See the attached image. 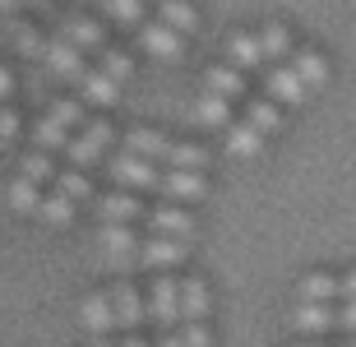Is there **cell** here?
Instances as JSON below:
<instances>
[{
	"instance_id": "cell-1",
	"label": "cell",
	"mask_w": 356,
	"mask_h": 347,
	"mask_svg": "<svg viewBox=\"0 0 356 347\" xmlns=\"http://www.w3.org/2000/svg\"><path fill=\"white\" fill-rule=\"evenodd\" d=\"M125 148L139 153V158H158V162H167V167H190V172H204V162H209L204 148L172 144V139L158 134V130H130L125 134Z\"/></svg>"
},
{
	"instance_id": "cell-2",
	"label": "cell",
	"mask_w": 356,
	"mask_h": 347,
	"mask_svg": "<svg viewBox=\"0 0 356 347\" xmlns=\"http://www.w3.org/2000/svg\"><path fill=\"white\" fill-rule=\"evenodd\" d=\"M79 120H83V107H79V102H56V107L38 120L33 139H38V148H47V153L70 148V125H79Z\"/></svg>"
},
{
	"instance_id": "cell-3",
	"label": "cell",
	"mask_w": 356,
	"mask_h": 347,
	"mask_svg": "<svg viewBox=\"0 0 356 347\" xmlns=\"http://www.w3.org/2000/svg\"><path fill=\"white\" fill-rule=\"evenodd\" d=\"M111 167V176H116L120 186H134V190H158V176H162V167H153L148 158H139V153H116V158L106 162Z\"/></svg>"
},
{
	"instance_id": "cell-4",
	"label": "cell",
	"mask_w": 356,
	"mask_h": 347,
	"mask_svg": "<svg viewBox=\"0 0 356 347\" xmlns=\"http://www.w3.org/2000/svg\"><path fill=\"white\" fill-rule=\"evenodd\" d=\"M106 144H111V125H106V120H88L79 139H70L65 158L74 162V167H92V162L106 153Z\"/></svg>"
},
{
	"instance_id": "cell-5",
	"label": "cell",
	"mask_w": 356,
	"mask_h": 347,
	"mask_svg": "<svg viewBox=\"0 0 356 347\" xmlns=\"http://www.w3.org/2000/svg\"><path fill=\"white\" fill-rule=\"evenodd\" d=\"M148 320H158L162 329H172L181 320V282L176 278H158L148 287Z\"/></svg>"
},
{
	"instance_id": "cell-6",
	"label": "cell",
	"mask_w": 356,
	"mask_h": 347,
	"mask_svg": "<svg viewBox=\"0 0 356 347\" xmlns=\"http://www.w3.org/2000/svg\"><path fill=\"white\" fill-rule=\"evenodd\" d=\"M185 255H190V241L181 236H148L139 245V264L144 268H172V264H185Z\"/></svg>"
},
{
	"instance_id": "cell-7",
	"label": "cell",
	"mask_w": 356,
	"mask_h": 347,
	"mask_svg": "<svg viewBox=\"0 0 356 347\" xmlns=\"http://www.w3.org/2000/svg\"><path fill=\"white\" fill-rule=\"evenodd\" d=\"M47 60H51V70L60 74V79H83V70H88V60H83V51L74 47L70 38H47Z\"/></svg>"
},
{
	"instance_id": "cell-8",
	"label": "cell",
	"mask_w": 356,
	"mask_h": 347,
	"mask_svg": "<svg viewBox=\"0 0 356 347\" xmlns=\"http://www.w3.org/2000/svg\"><path fill=\"white\" fill-rule=\"evenodd\" d=\"M144 227L153 232V236H181V241H190L195 236V218L185 213V209H148L144 213Z\"/></svg>"
},
{
	"instance_id": "cell-9",
	"label": "cell",
	"mask_w": 356,
	"mask_h": 347,
	"mask_svg": "<svg viewBox=\"0 0 356 347\" xmlns=\"http://www.w3.org/2000/svg\"><path fill=\"white\" fill-rule=\"evenodd\" d=\"M102 250H106V259H111L116 268L139 264V241H134V232L125 227V223H106L102 227Z\"/></svg>"
},
{
	"instance_id": "cell-10",
	"label": "cell",
	"mask_w": 356,
	"mask_h": 347,
	"mask_svg": "<svg viewBox=\"0 0 356 347\" xmlns=\"http://www.w3.org/2000/svg\"><path fill=\"white\" fill-rule=\"evenodd\" d=\"M204 176L190 172V167H172V172L158 176V195H167V200H204Z\"/></svg>"
},
{
	"instance_id": "cell-11",
	"label": "cell",
	"mask_w": 356,
	"mask_h": 347,
	"mask_svg": "<svg viewBox=\"0 0 356 347\" xmlns=\"http://www.w3.org/2000/svg\"><path fill=\"white\" fill-rule=\"evenodd\" d=\"M305 93H310V83H305L291 65H273L268 70V97H273V102L291 107V102H305Z\"/></svg>"
},
{
	"instance_id": "cell-12",
	"label": "cell",
	"mask_w": 356,
	"mask_h": 347,
	"mask_svg": "<svg viewBox=\"0 0 356 347\" xmlns=\"http://www.w3.org/2000/svg\"><path fill=\"white\" fill-rule=\"evenodd\" d=\"M60 38H70V42H74V47H79L83 56H102V51H106L102 28L92 24V19H83V14H70L65 24H60Z\"/></svg>"
},
{
	"instance_id": "cell-13",
	"label": "cell",
	"mask_w": 356,
	"mask_h": 347,
	"mask_svg": "<svg viewBox=\"0 0 356 347\" xmlns=\"http://www.w3.org/2000/svg\"><path fill=\"white\" fill-rule=\"evenodd\" d=\"M134 33H139V42H144V51L162 56V60H176V56H181V33L167 28L162 19H158V24H139Z\"/></svg>"
},
{
	"instance_id": "cell-14",
	"label": "cell",
	"mask_w": 356,
	"mask_h": 347,
	"mask_svg": "<svg viewBox=\"0 0 356 347\" xmlns=\"http://www.w3.org/2000/svg\"><path fill=\"white\" fill-rule=\"evenodd\" d=\"M227 60L236 70H259L268 65L264 60V47H259V33H232L227 38Z\"/></svg>"
},
{
	"instance_id": "cell-15",
	"label": "cell",
	"mask_w": 356,
	"mask_h": 347,
	"mask_svg": "<svg viewBox=\"0 0 356 347\" xmlns=\"http://www.w3.org/2000/svg\"><path fill=\"white\" fill-rule=\"evenodd\" d=\"M291 324L301 334H324V329H338V310H329L324 301H301L291 310Z\"/></svg>"
},
{
	"instance_id": "cell-16",
	"label": "cell",
	"mask_w": 356,
	"mask_h": 347,
	"mask_svg": "<svg viewBox=\"0 0 356 347\" xmlns=\"http://www.w3.org/2000/svg\"><path fill=\"white\" fill-rule=\"evenodd\" d=\"M97 213L106 218V223H144V204L134 200V195H125V190H116V195H102V204H97Z\"/></svg>"
},
{
	"instance_id": "cell-17",
	"label": "cell",
	"mask_w": 356,
	"mask_h": 347,
	"mask_svg": "<svg viewBox=\"0 0 356 347\" xmlns=\"http://www.w3.org/2000/svg\"><path fill=\"white\" fill-rule=\"evenodd\" d=\"M204 83H209V93H222V97H232V102L245 97V70H236L232 60H227V65H213L209 74H204Z\"/></svg>"
},
{
	"instance_id": "cell-18",
	"label": "cell",
	"mask_w": 356,
	"mask_h": 347,
	"mask_svg": "<svg viewBox=\"0 0 356 347\" xmlns=\"http://www.w3.org/2000/svg\"><path fill=\"white\" fill-rule=\"evenodd\" d=\"M79 320L88 324L92 334H106V329H116V306H111V292H97V296H88L79 306Z\"/></svg>"
},
{
	"instance_id": "cell-19",
	"label": "cell",
	"mask_w": 356,
	"mask_h": 347,
	"mask_svg": "<svg viewBox=\"0 0 356 347\" xmlns=\"http://www.w3.org/2000/svg\"><path fill=\"white\" fill-rule=\"evenodd\" d=\"M111 306H116V320L125 324V329H134V324L148 315V306L139 301V292H134L130 282H116V287H111Z\"/></svg>"
},
{
	"instance_id": "cell-20",
	"label": "cell",
	"mask_w": 356,
	"mask_h": 347,
	"mask_svg": "<svg viewBox=\"0 0 356 347\" xmlns=\"http://www.w3.org/2000/svg\"><path fill=\"white\" fill-rule=\"evenodd\" d=\"M264 139L268 134L259 130V125H250V120H236V125L227 130V148H232L236 158H254V153L264 148Z\"/></svg>"
},
{
	"instance_id": "cell-21",
	"label": "cell",
	"mask_w": 356,
	"mask_h": 347,
	"mask_svg": "<svg viewBox=\"0 0 356 347\" xmlns=\"http://www.w3.org/2000/svg\"><path fill=\"white\" fill-rule=\"evenodd\" d=\"M79 88H83V97H88V102H97V107H111V102H116V79H111V74H106V70H83V79H79Z\"/></svg>"
},
{
	"instance_id": "cell-22",
	"label": "cell",
	"mask_w": 356,
	"mask_h": 347,
	"mask_svg": "<svg viewBox=\"0 0 356 347\" xmlns=\"http://www.w3.org/2000/svg\"><path fill=\"white\" fill-rule=\"evenodd\" d=\"M181 320H209V287H204V278L181 282Z\"/></svg>"
},
{
	"instance_id": "cell-23",
	"label": "cell",
	"mask_w": 356,
	"mask_h": 347,
	"mask_svg": "<svg viewBox=\"0 0 356 347\" xmlns=\"http://www.w3.org/2000/svg\"><path fill=\"white\" fill-rule=\"evenodd\" d=\"M195 120H199V125H209V130L227 125V120H232V97H222V93H204V97L195 102Z\"/></svg>"
},
{
	"instance_id": "cell-24",
	"label": "cell",
	"mask_w": 356,
	"mask_h": 347,
	"mask_svg": "<svg viewBox=\"0 0 356 347\" xmlns=\"http://www.w3.org/2000/svg\"><path fill=\"white\" fill-rule=\"evenodd\" d=\"M259 47H264V60L268 65H277V60H287V56H296L291 51V33L282 24H268V28H259Z\"/></svg>"
},
{
	"instance_id": "cell-25",
	"label": "cell",
	"mask_w": 356,
	"mask_h": 347,
	"mask_svg": "<svg viewBox=\"0 0 356 347\" xmlns=\"http://www.w3.org/2000/svg\"><path fill=\"white\" fill-rule=\"evenodd\" d=\"M291 70L310 83V93H315V88H324V79H329V60H324L319 51H296V56H291Z\"/></svg>"
},
{
	"instance_id": "cell-26",
	"label": "cell",
	"mask_w": 356,
	"mask_h": 347,
	"mask_svg": "<svg viewBox=\"0 0 356 347\" xmlns=\"http://www.w3.org/2000/svg\"><path fill=\"white\" fill-rule=\"evenodd\" d=\"M245 120H250V125H259L264 134H273L277 125H282V102H273V97H254L250 111H245Z\"/></svg>"
},
{
	"instance_id": "cell-27",
	"label": "cell",
	"mask_w": 356,
	"mask_h": 347,
	"mask_svg": "<svg viewBox=\"0 0 356 347\" xmlns=\"http://www.w3.org/2000/svg\"><path fill=\"white\" fill-rule=\"evenodd\" d=\"M38 218H42V223H56V227H65L70 218H74V200H70L65 190H56V195H47V200L38 204Z\"/></svg>"
},
{
	"instance_id": "cell-28",
	"label": "cell",
	"mask_w": 356,
	"mask_h": 347,
	"mask_svg": "<svg viewBox=\"0 0 356 347\" xmlns=\"http://www.w3.org/2000/svg\"><path fill=\"white\" fill-rule=\"evenodd\" d=\"M158 19L167 28H176V33H185V28H195L199 24V14L185 5V0H158Z\"/></svg>"
},
{
	"instance_id": "cell-29",
	"label": "cell",
	"mask_w": 356,
	"mask_h": 347,
	"mask_svg": "<svg viewBox=\"0 0 356 347\" xmlns=\"http://www.w3.org/2000/svg\"><path fill=\"white\" fill-rule=\"evenodd\" d=\"M38 195H42V186L38 181H28V176H14L10 181V204L19 209V213H38Z\"/></svg>"
},
{
	"instance_id": "cell-30",
	"label": "cell",
	"mask_w": 356,
	"mask_h": 347,
	"mask_svg": "<svg viewBox=\"0 0 356 347\" xmlns=\"http://www.w3.org/2000/svg\"><path fill=\"white\" fill-rule=\"evenodd\" d=\"M102 10L116 19V24H125V28H139L144 24V10H139V0H102Z\"/></svg>"
},
{
	"instance_id": "cell-31",
	"label": "cell",
	"mask_w": 356,
	"mask_h": 347,
	"mask_svg": "<svg viewBox=\"0 0 356 347\" xmlns=\"http://www.w3.org/2000/svg\"><path fill=\"white\" fill-rule=\"evenodd\" d=\"M51 158H47V148H38V153H28L24 158V167H19V176H28V181H38V186H47L51 181Z\"/></svg>"
},
{
	"instance_id": "cell-32",
	"label": "cell",
	"mask_w": 356,
	"mask_h": 347,
	"mask_svg": "<svg viewBox=\"0 0 356 347\" xmlns=\"http://www.w3.org/2000/svg\"><path fill=\"white\" fill-rule=\"evenodd\" d=\"M97 60H102V65H97V70H106V74H111V79H130V56H125V51H116V47H106V51L102 56H97Z\"/></svg>"
},
{
	"instance_id": "cell-33",
	"label": "cell",
	"mask_w": 356,
	"mask_h": 347,
	"mask_svg": "<svg viewBox=\"0 0 356 347\" xmlns=\"http://www.w3.org/2000/svg\"><path fill=\"white\" fill-rule=\"evenodd\" d=\"M56 190H65V195H70L74 204H79L83 195H92V186H88V176H83V167H74V172H65L60 181H56Z\"/></svg>"
},
{
	"instance_id": "cell-34",
	"label": "cell",
	"mask_w": 356,
	"mask_h": 347,
	"mask_svg": "<svg viewBox=\"0 0 356 347\" xmlns=\"http://www.w3.org/2000/svg\"><path fill=\"white\" fill-rule=\"evenodd\" d=\"M14 42H19V47H24V56H47V38H42V33H33V28H14Z\"/></svg>"
},
{
	"instance_id": "cell-35",
	"label": "cell",
	"mask_w": 356,
	"mask_h": 347,
	"mask_svg": "<svg viewBox=\"0 0 356 347\" xmlns=\"http://www.w3.org/2000/svg\"><path fill=\"white\" fill-rule=\"evenodd\" d=\"M181 338H185V347H209V329H204V320H185Z\"/></svg>"
},
{
	"instance_id": "cell-36",
	"label": "cell",
	"mask_w": 356,
	"mask_h": 347,
	"mask_svg": "<svg viewBox=\"0 0 356 347\" xmlns=\"http://www.w3.org/2000/svg\"><path fill=\"white\" fill-rule=\"evenodd\" d=\"M14 134H19V116H14L10 102H0V144H10Z\"/></svg>"
},
{
	"instance_id": "cell-37",
	"label": "cell",
	"mask_w": 356,
	"mask_h": 347,
	"mask_svg": "<svg viewBox=\"0 0 356 347\" xmlns=\"http://www.w3.org/2000/svg\"><path fill=\"white\" fill-rule=\"evenodd\" d=\"M333 301H356V273L333 278Z\"/></svg>"
},
{
	"instance_id": "cell-38",
	"label": "cell",
	"mask_w": 356,
	"mask_h": 347,
	"mask_svg": "<svg viewBox=\"0 0 356 347\" xmlns=\"http://www.w3.org/2000/svg\"><path fill=\"white\" fill-rule=\"evenodd\" d=\"M338 329H352L356 334V301H343V310H338Z\"/></svg>"
},
{
	"instance_id": "cell-39",
	"label": "cell",
	"mask_w": 356,
	"mask_h": 347,
	"mask_svg": "<svg viewBox=\"0 0 356 347\" xmlns=\"http://www.w3.org/2000/svg\"><path fill=\"white\" fill-rule=\"evenodd\" d=\"M10 88H14V79H10V70L0 65V102H10Z\"/></svg>"
},
{
	"instance_id": "cell-40",
	"label": "cell",
	"mask_w": 356,
	"mask_h": 347,
	"mask_svg": "<svg viewBox=\"0 0 356 347\" xmlns=\"http://www.w3.org/2000/svg\"><path fill=\"white\" fill-rule=\"evenodd\" d=\"M158 347H185V338H181V334H167V338H162Z\"/></svg>"
},
{
	"instance_id": "cell-41",
	"label": "cell",
	"mask_w": 356,
	"mask_h": 347,
	"mask_svg": "<svg viewBox=\"0 0 356 347\" xmlns=\"http://www.w3.org/2000/svg\"><path fill=\"white\" fill-rule=\"evenodd\" d=\"M28 0H0V10H24Z\"/></svg>"
},
{
	"instance_id": "cell-42",
	"label": "cell",
	"mask_w": 356,
	"mask_h": 347,
	"mask_svg": "<svg viewBox=\"0 0 356 347\" xmlns=\"http://www.w3.org/2000/svg\"><path fill=\"white\" fill-rule=\"evenodd\" d=\"M120 347H148V343H144V338H125Z\"/></svg>"
},
{
	"instance_id": "cell-43",
	"label": "cell",
	"mask_w": 356,
	"mask_h": 347,
	"mask_svg": "<svg viewBox=\"0 0 356 347\" xmlns=\"http://www.w3.org/2000/svg\"><path fill=\"white\" fill-rule=\"evenodd\" d=\"M92 347H116V343H92Z\"/></svg>"
},
{
	"instance_id": "cell-44",
	"label": "cell",
	"mask_w": 356,
	"mask_h": 347,
	"mask_svg": "<svg viewBox=\"0 0 356 347\" xmlns=\"http://www.w3.org/2000/svg\"><path fill=\"white\" fill-rule=\"evenodd\" d=\"M301 347H324V343H301Z\"/></svg>"
},
{
	"instance_id": "cell-45",
	"label": "cell",
	"mask_w": 356,
	"mask_h": 347,
	"mask_svg": "<svg viewBox=\"0 0 356 347\" xmlns=\"http://www.w3.org/2000/svg\"><path fill=\"white\" fill-rule=\"evenodd\" d=\"M28 5H47V0H28Z\"/></svg>"
},
{
	"instance_id": "cell-46",
	"label": "cell",
	"mask_w": 356,
	"mask_h": 347,
	"mask_svg": "<svg viewBox=\"0 0 356 347\" xmlns=\"http://www.w3.org/2000/svg\"><path fill=\"white\" fill-rule=\"evenodd\" d=\"M343 347H356V343H343Z\"/></svg>"
}]
</instances>
